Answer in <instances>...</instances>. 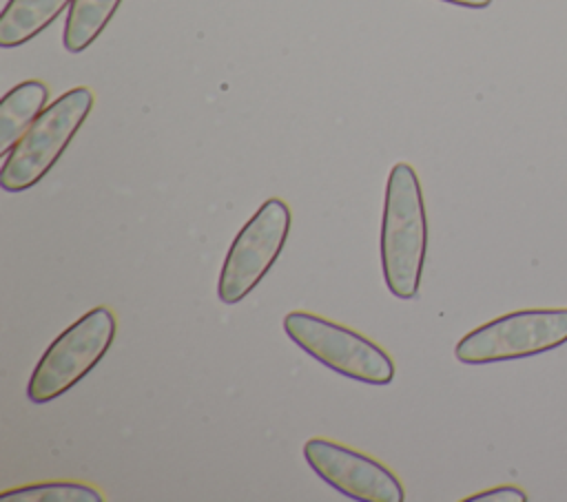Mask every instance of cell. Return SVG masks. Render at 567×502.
Segmentation results:
<instances>
[{
  "label": "cell",
  "instance_id": "ba28073f",
  "mask_svg": "<svg viewBox=\"0 0 567 502\" xmlns=\"http://www.w3.org/2000/svg\"><path fill=\"white\" fill-rule=\"evenodd\" d=\"M49 88L40 80H24L0 102V155H7L47 108Z\"/></svg>",
  "mask_w": 567,
  "mask_h": 502
},
{
  "label": "cell",
  "instance_id": "9c48e42d",
  "mask_svg": "<svg viewBox=\"0 0 567 502\" xmlns=\"http://www.w3.org/2000/svg\"><path fill=\"white\" fill-rule=\"evenodd\" d=\"M73 0H9L0 15V46L13 49L42 33Z\"/></svg>",
  "mask_w": 567,
  "mask_h": 502
},
{
  "label": "cell",
  "instance_id": "7a4b0ae2",
  "mask_svg": "<svg viewBox=\"0 0 567 502\" xmlns=\"http://www.w3.org/2000/svg\"><path fill=\"white\" fill-rule=\"evenodd\" d=\"M93 108V93L75 86L51 102L4 155L0 186L7 192H22L35 186L66 150L86 115Z\"/></svg>",
  "mask_w": 567,
  "mask_h": 502
},
{
  "label": "cell",
  "instance_id": "52a82bcc",
  "mask_svg": "<svg viewBox=\"0 0 567 502\" xmlns=\"http://www.w3.org/2000/svg\"><path fill=\"white\" fill-rule=\"evenodd\" d=\"M303 458L332 489L359 502H403L401 480L385 464L328 438H308Z\"/></svg>",
  "mask_w": 567,
  "mask_h": 502
},
{
  "label": "cell",
  "instance_id": "3957f363",
  "mask_svg": "<svg viewBox=\"0 0 567 502\" xmlns=\"http://www.w3.org/2000/svg\"><path fill=\"white\" fill-rule=\"evenodd\" d=\"M117 330L115 314L97 305L71 323L40 356L29 383L31 402H51L78 385L109 352Z\"/></svg>",
  "mask_w": 567,
  "mask_h": 502
},
{
  "label": "cell",
  "instance_id": "4fadbf2b",
  "mask_svg": "<svg viewBox=\"0 0 567 502\" xmlns=\"http://www.w3.org/2000/svg\"><path fill=\"white\" fill-rule=\"evenodd\" d=\"M441 2L458 4V7H467V9H485L492 4V0H441Z\"/></svg>",
  "mask_w": 567,
  "mask_h": 502
},
{
  "label": "cell",
  "instance_id": "8992f818",
  "mask_svg": "<svg viewBox=\"0 0 567 502\" xmlns=\"http://www.w3.org/2000/svg\"><path fill=\"white\" fill-rule=\"evenodd\" d=\"M290 221L288 203L270 197L241 226L226 252L217 281V296L224 303H239L259 285L288 241Z\"/></svg>",
  "mask_w": 567,
  "mask_h": 502
},
{
  "label": "cell",
  "instance_id": "7c38bea8",
  "mask_svg": "<svg viewBox=\"0 0 567 502\" xmlns=\"http://www.w3.org/2000/svg\"><path fill=\"white\" fill-rule=\"evenodd\" d=\"M476 500H523L525 502L527 495L516 487H496V489H487L483 493L465 498V502H476Z\"/></svg>",
  "mask_w": 567,
  "mask_h": 502
},
{
  "label": "cell",
  "instance_id": "5b68a950",
  "mask_svg": "<svg viewBox=\"0 0 567 502\" xmlns=\"http://www.w3.org/2000/svg\"><path fill=\"white\" fill-rule=\"evenodd\" d=\"M288 338L328 369L368 385H388L394 378V360L368 336L328 321L319 314L295 310L284 316Z\"/></svg>",
  "mask_w": 567,
  "mask_h": 502
},
{
  "label": "cell",
  "instance_id": "6da1fadb",
  "mask_svg": "<svg viewBox=\"0 0 567 502\" xmlns=\"http://www.w3.org/2000/svg\"><path fill=\"white\" fill-rule=\"evenodd\" d=\"M379 250L388 290L396 299H414L427 252V212L416 170L405 161L388 175Z\"/></svg>",
  "mask_w": 567,
  "mask_h": 502
},
{
  "label": "cell",
  "instance_id": "277c9868",
  "mask_svg": "<svg viewBox=\"0 0 567 502\" xmlns=\"http://www.w3.org/2000/svg\"><path fill=\"white\" fill-rule=\"evenodd\" d=\"M567 343V307L516 310L467 332L454 347L465 365L518 360Z\"/></svg>",
  "mask_w": 567,
  "mask_h": 502
},
{
  "label": "cell",
  "instance_id": "30bf717a",
  "mask_svg": "<svg viewBox=\"0 0 567 502\" xmlns=\"http://www.w3.org/2000/svg\"><path fill=\"white\" fill-rule=\"evenodd\" d=\"M122 0H73L66 13L62 42L69 53H82L104 31Z\"/></svg>",
  "mask_w": 567,
  "mask_h": 502
},
{
  "label": "cell",
  "instance_id": "8fae6325",
  "mask_svg": "<svg viewBox=\"0 0 567 502\" xmlns=\"http://www.w3.org/2000/svg\"><path fill=\"white\" fill-rule=\"evenodd\" d=\"M2 502H102V493L82 482L71 480H51L33 482L0 493Z\"/></svg>",
  "mask_w": 567,
  "mask_h": 502
}]
</instances>
